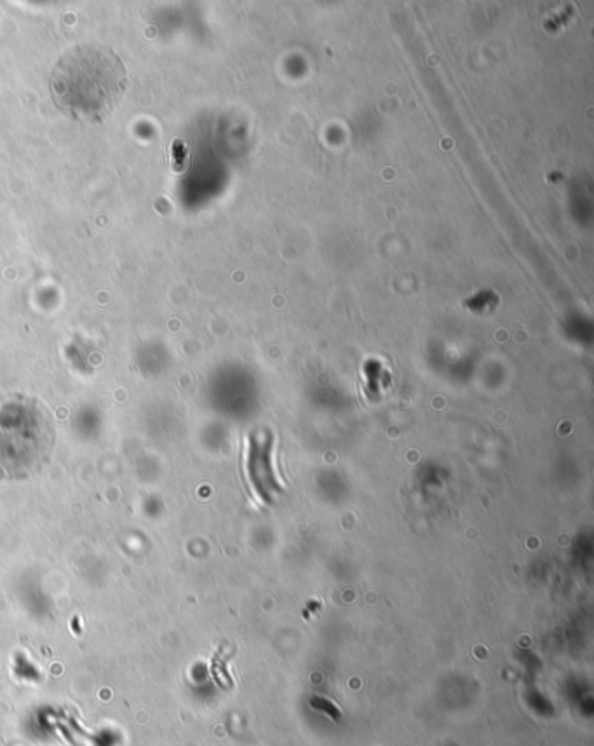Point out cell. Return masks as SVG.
Segmentation results:
<instances>
[{
  "label": "cell",
  "instance_id": "cell-1",
  "mask_svg": "<svg viewBox=\"0 0 594 746\" xmlns=\"http://www.w3.org/2000/svg\"><path fill=\"white\" fill-rule=\"evenodd\" d=\"M128 70L114 49L96 42L65 51L49 79L56 109L74 121L100 123L121 103Z\"/></svg>",
  "mask_w": 594,
  "mask_h": 746
},
{
  "label": "cell",
  "instance_id": "cell-2",
  "mask_svg": "<svg viewBox=\"0 0 594 746\" xmlns=\"http://www.w3.org/2000/svg\"><path fill=\"white\" fill-rule=\"evenodd\" d=\"M54 428L48 412L30 400L0 405V480H21L48 464Z\"/></svg>",
  "mask_w": 594,
  "mask_h": 746
},
{
  "label": "cell",
  "instance_id": "cell-3",
  "mask_svg": "<svg viewBox=\"0 0 594 746\" xmlns=\"http://www.w3.org/2000/svg\"><path fill=\"white\" fill-rule=\"evenodd\" d=\"M246 464H248L251 485L258 497L269 499L272 492H279L274 466H272V438H267V440L253 438Z\"/></svg>",
  "mask_w": 594,
  "mask_h": 746
}]
</instances>
